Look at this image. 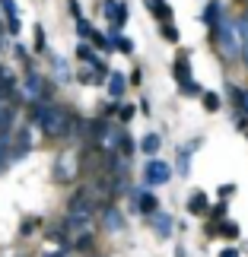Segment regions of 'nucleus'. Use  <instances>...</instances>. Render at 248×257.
Here are the masks:
<instances>
[{
    "label": "nucleus",
    "instance_id": "obj_1",
    "mask_svg": "<svg viewBox=\"0 0 248 257\" xmlns=\"http://www.w3.org/2000/svg\"><path fill=\"white\" fill-rule=\"evenodd\" d=\"M35 121L38 127H42L45 137H54V140H61V137H67L73 131V114L67 111V108L61 105H48V102H38L35 105Z\"/></svg>",
    "mask_w": 248,
    "mask_h": 257
},
{
    "label": "nucleus",
    "instance_id": "obj_2",
    "mask_svg": "<svg viewBox=\"0 0 248 257\" xmlns=\"http://www.w3.org/2000/svg\"><path fill=\"white\" fill-rule=\"evenodd\" d=\"M213 32H216V42H220V48H223L226 57H235V54H239V32L232 29V23L226 16L213 26Z\"/></svg>",
    "mask_w": 248,
    "mask_h": 257
},
{
    "label": "nucleus",
    "instance_id": "obj_3",
    "mask_svg": "<svg viewBox=\"0 0 248 257\" xmlns=\"http://www.w3.org/2000/svg\"><path fill=\"white\" fill-rule=\"evenodd\" d=\"M143 178H146V184H166L169 178H172V169H169V162H162V159H150L146 169H143Z\"/></svg>",
    "mask_w": 248,
    "mask_h": 257
},
{
    "label": "nucleus",
    "instance_id": "obj_4",
    "mask_svg": "<svg viewBox=\"0 0 248 257\" xmlns=\"http://www.w3.org/2000/svg\"><path fill=\"white\" fill-rule=\"evenodd\" d=\"M54 178H57V181H73V178H76V156H73L70 150L57 156V162H54Z\"/></svg>",
    "mask_w": 248,
    "mask_h": 257
},
{
    "label": "nucleus",
    "instance_id": "obj_5",
    "mask_svg": "<svg viewBox=\"0 0 248 257\" xmlns=\"http://www.w3.org/2000/svg\"><path fill=\"white\" fill-rule=\"evenodd\" d=\"M102 10H105L108 23H112V32H118V29L127 23V7H124V4H118V0H105Z\"/></svg>",
    "mask_w": 248,
    "mask_h": 257
},
{
    "label": "nucleus",
    "instance_id": "obj_6",
    "mask_svg": "<svg viewBox=\"0 0 248 257\" xmlns=\"http://www.w3.org/2000/svg\"><path fill=\"white\" fill-rule=\"evenodd\" d=\"M26 92L32 95L35 102H45V98H48V86H45V80L38 73H29L26 76Z\"/></svg>",
    "mask_w": 248,
    "mask_h": 257
},
{
    "label": "nucleus",
    "instance_id": "obj_7",
    "mask_svg": "<svg viewBox=\"0 0 248 257\" xmlns=\"http://www.w3.org/2000/svg\"><path fill=\"white\" fill-rule=\"evenodd\" d=\"M124 89H127L124 73L112 70V73H108V92H112V98H121V95H124Z\"/></svg>",
    "mask_w": 248,
    "mask_h": 257
},
{
    "label": "nucleus",
    "instance_id": "obj_8",
    "mask_svg": "<svg viewBox=\"0 0 248 257\" xmlns=\"http://www.w3.org/2000/svg\"><path fill=\"white\" fill-rule=\"evenodd\" d=\"M153 225H156V235H159V238H169V235H172V216H166V213H153Z\"/></svg>",
    "mask_w": 248,
    "mask_h": 257
},
{
    "label": "nucleus",
    "instance_id": "obj_9",
    "mask_svg": "<svg viewBox=\"0 0 248 257\" xmlns=\"http://www.w3.org/2000/svg\"><path fill=\"white\" fill-rule=\"evenodd\" d=\"M0 7H4V13H7V29L10 32H19V16H16V4L13 0H0Z\"/></svg>",
    "mask_w": 248,
    "mask_h": 257
},
{
    "label": "nucleus",
    "instance_id": "obj_10",
    "mask_svg": "<svg viewBox=\"0 0 248 257\" xmlns=\"http://www.w3.org/2000/svg\"><path fill=\"white\" fill-rule=\"evenodd\" d=\"M172 70H175V80L178 83H191V64H188V57L182 54V57H178V61H175V67H172Z\"/></svg>",
    "mask_w": 248,
    "mask_h": 257
},
{
    "label": "nucleus",
    "instance_id": "obj_11",
    "mask_svg": "<svg viewBox=\"0 0 248 257\" xmlns=\"http://www.w3.org/2000/svg\"><path fill=\"white\" fill-rule=\"evenodd\" d=\"M105 229L108 232H118V229H124V216L115 210V206H105Z\"/></svg>",
    "mask_w": 248,
    "mask_h": 257
},
{
    "label": "nucleus",
    "instance_id": "obj_12",
    "mask_svg": "<svg viewBox=\"0 0 248 257\" xmlns=\"http://www.w3.org/2000/svg\"><path fill=\"white\" fill-rule=\"evenodd\" d=\"M188 210H191L194 216L197 213H207V210H210V200H207V194H201V191H197V194H191V200H188Z\"/></svg>",
    "mask_w": 248,
    "mask_h": 257
},
{
    "label": "nucleus",
    "instance_id": "obj_13",
    "mask_svg": "<svg viewBox=\"0 0 248 257\" xmlns=\"http://www.w3.org/2000/svg\"><path fill=\"white\" fill-rule=\"evenodd\" d=\"M146 4V10H150V13L156 16V19H162V23H169V16H172V10H169L162 0H143Z\"/></svg>",
    "mask_w": 248,
    "mask_h": 257
},
{
    "label": "nucleus",
    "instance_id": "obj_14",
    "mask_svg": "<svg viewBox=\"0 0 248 257\" xmlns=\"http://www.w3.org/2000/svg\"><path fill=\"white\" fill-rule=\"evenodd\" d=\"M220 19H223V13H220V4H216V0H210V4H207V10H204V23L213 29L216 23H220Z\"/></svg>",
    "mask_w": 248,
    "mask_h": 257
},
{
    "label": "nucleus",
    "instance_id": "obj_15",
    "mask_svg": "<svg viewBox=\"0 0 248 257\" xmlns=\"http://www.w3.org/2000/svg\"><path fill=\"white\" fill-rule=\"evenodd\" d=\"M159 134H146L143 140H140V153H146V156H153V153H159Z\"/></svg>",
    "mask_w": 248,
    "mask_h": 257
},
{
    "label": "nucleus",
    "instance_id": "obj_16",
    "mask_svg": "<svg viewBox=\"0 0 248 257\" xmlns=\"http://www.w3.org/2000/svg\"><path fill=\"white\" fill-rule=\"evenodd\" d=\"M137 203H140V213H156V210H159V200H156V194H140V197H137Z\"/></svg>",
    "mask_w": 248,
    "mask_h": 257
},
{
    "label": "nucleus",
    "instance_id": "obj_17",
    "mask_svg": "<svg viewBox=\"0 0 248 257\" xmlns=\"http://www.w3.org/2000/svg\"><path fill=\"white\" fill-rule=\"evenodd\" d=\"M232 98H235V105L248 114V89H232Z\"/></svg>",
    "mask_w": 248,
    "mask_h": 257
},
{
    "label": "nucleus",
    "instance_id": "obj_18",
    "mask_svg": "<svg viewBox=\"0 0 248 257\" xmlns=\"http://www.w3.org/2000/svg\"><path fill=\"white\" fill-rule=\"evenodd\" d=\"M10 121H13V111L0 102V131H10Z\"/></svg>",
    "mask_w": 248,
    "mask_h": 257
},
{
    "label": "nucleus",
    "instance_id": "obj_19",
    "mask_svg": "<svg viewBox=\"0 0 248 257\" xmlns=\"http://www.w3.org/2000/svg\"><path fill=\"white\" fill-rule=\"evenodd\" d=\"M188 162H191V146L182 150V162H178V172H182V175H188Z\"/></svg>",
    "mask_w": 248,
    "mask_h": 257
},
{
    "label": "nucleus",
    "instance_id": "obj_20",
    "mask_svg": "<svg viewBox=\"0 0 248 257\" xmlns=\"http://www.w3.org/2000/svg\"><path fill=\"white\" fill-rule=\"evenodd\" d=\"M54 70H57V80H70V70H67V64L57 61V57H54Z\"/></svg>",
    "mask_w": 248,
    "mask_h": 257
},
{
    "label": "nucleus",
    "instance_id": "obj_21",
    "mask_svg": "<svg viewBox=\"0 0 248 257\" xmlns=\"http://www.w3.org/2000/svg\"><path fill=\"white\" fill-rule=\"evenodd\" d=\"M204 105H207V111H216V108H220V98L213 92H204Z\"/></svg>",
    "mask_w": 248,
    "mask_h": 257
},
{
    "label": "nucleus",
    "instance_id": "obj_22",
    "mask_svg": "<svg viewBox=\"0 0 248 257\" xmlns=\"http://www.w3.org/2000/svg\"><path fill=\"white\" fill-rule=\"evenodd\" d=\"M162 38H169V42H178V29H172L169 23H162Z\"/></svg>",
    "mask_w": 248,
    "mask_h": 257
},
{
    "label": "nucleus",
    "instance_id": "obj_23",
    "mask_svg": "<svg viewBox=\"0 0 248 257\" xmlns=\"http://www.w3.org/2000/svg\"><path fill=\"white\" fill-rule=\"evenodd\" d=\"M35 48L45 54V32H42V26H35Z\"/></svg>",
    "mask_w": 248,
    "mask_h": 257
},
{
    "label": "nucleus",
    "instance_id": "obj_24",
    "mask_svg": "<svg viewBox=\"0 0 248 257\" xmlns=\"http://www.w3.org/2000/svg\"><path fill=\"white\" fill-rule=\"evenodd\" d=\"M220 257H239V251H235V248H226V251H220Z\"/></svg>",
    "mask_w": 248,
    "mask_h": 257
},
{
    "label": "nucleus",
    "instance_id": "obj_25",
    "mask_svg": "<svg viewBox=\"0 0 248 257\" xmlns=\"http://www.w3.org/2000/svg\"><path fill=\"white\" fill-rule=\"evenodd\" d=\"M242 61H245V67H248V45L242 48Z\"/></svg>",
    "mask_w": 248,
    "mask_h": 257
},
{
    "label": "nucleus",
    "instance_id": "obj_26",
    "mask_svg": "<svg viewBox=\"0 0 248 257\" xmlns=\"http://www.w3.org/2000/svg\"><path fill=\"white\" fill-rule=\"evenodd\" d=\"M45 257H64V251H54V254H45Z\"/></svg>",
    "mask_w": 248,
    "mask_h": 257
},
{
    "label": "nucleus",
    "instance_id": "obj_27",
    "mask_svg": "<svg viewBox=\"0 0 248 257\" xmlns=\"http://www.w3.org/2000/svg\"><path fill=\"white\" fill-rule=\"evenodd\" d=\"M96 257H99V254H96Z\"/></svg>",
    "mask_w": 248,
    "mask_h": 257
}]
</instances>
